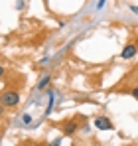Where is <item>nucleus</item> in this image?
I'll return each instance as SVG.
<instances>
[{"label":"nucleus","mask_w":138,"mask_h":146,"mask_svg":"<svg viewBox=\"0 0 138 146\" xmlns=\"http://www.w3.org/2000/svg\"><path fill=\"white\" fill-rule=\"evenodd\" d=\"M18 103H20V93L18 91H4V93H0V105L16 107Z\"/></svg>","instance_id":"nucleus-1"},{"label":"nucleus","mask_w":138,"mask_h":146,"mask_svg":"<svg viewBox=\"0 0 138 146\" xmlns=\"http://www.w3.org/2000/svg\"><path fill=\"white\" fill-rule=\"evenodd\" d=\"M95 126L99 130H111L113 128V121L109 117H95Z\"/></svg>","instance_id":"nucleus-2"},{"label":"nucleus","mask_w":138,"mask_h":146,"mask_svg":"<svg viewBox=\"0 0 138 146\" xmlns=\"http://www.w3.org/2000/svg\"><path fill=\"white\" fill-rule=\"evenodd\" d=\"M136 51H138V48L134 44H126L124 49H122V53H120V57H122V59H132V57L136 55Z\"/></svg>","instance_id":"nucleus-3"},{"label":"nucleus","mask_w":138,"mask_h":146,"mask_svg":"<svg viewBox=\"0 0 138 146\" xmlns=\"http://www.w3.org/2000/svg\"><path fill=\"white\" fill-rule=\"evenodd\" d=\"M75 130H77V122H75V121H71V122H67V124H63V134H65V136H71Z\"/></svg>","instance_id":"nucleus-4"},{"label":"nucleus","mask_w":138,"mask_h":146,"mask_svg":"<svg viewBox=\"0 0 138 146\" xmlns=\"http://www.w3.org/2000/svg\"><path fill=\"white\" fill-rule=\"evenodd\" d=\"M49 81H51V77H49V75H44V77H42V81L38 83V89H46L47 85H49Z\"/></svg>","instance_id":"nucleus-5"},{"label":"nucleus","mask_w":138,"mask_h":146,"mask_svg":"<svg viewBox=\"0 0 138 146\" xmlns=\"http://www.w3.org/2000/svg\"><path fill=\"white\" fill-rule=\"evenodd\" d=\"M105 2H107V0H99V4H97V8H99V10H101V8H103V6H105Z\"/></svg>","instance_id":"nucleus-6"},{"label":"nucleus","mask_w":138,"mask_h":146,"mask_svg":"<svg viewBox=\"0 0 138 146\" xmlns=\"http://www.w3.org/2000/svg\"><path fill=\"white\" fill-rule=\"evenodd\" d=\"M132 97L138 99V87H134V89H132Z\"/></svg>","instance_id":"nucleus-7"},{"label":"nucleus","mask_w":138,"mask_h":146,"mask_svg":"<svg viewBox=\"0 0 138 146\" xmlns=\"http://www.w3.org/2000/svg\"><path fill=\"white\" fill-rule=\"evenodd\" d=\"M130 10H132L134 14H138V6H130Z\"/></svg>","instance_id":"nucleus-8"},{"label":"nucleus","mask_w":138,"mask_h":146,"mask_svg":"<svg viewBox=\"0 0 138 146\" xmlns=\"http://www.w3.org/2000/svg\"><path fill=\"white\" fill-rule=\"evenodd\" d=\"M2 75H4V67L0 65V77H2Z\"/></svg>","instance_id":"nucleus-9"},{"label":"nucleus","mask_w":138,"mask_h":146,"mask_svg":"<svg viewBox=\"0 0 138 146\" xmlns=\"http://www.w3.org/2000/svg\"><path fill=\"white\" fill-rule=\"evenodd\" d=\"M2 113H4V105H0V115H2Z\"/></svg>","instance_id":"nucleus-10"}]
</instances>
